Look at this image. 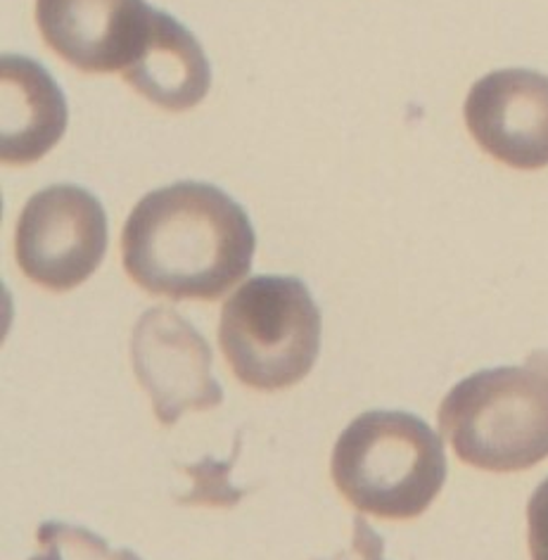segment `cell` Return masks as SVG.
<instances>
[{
  "label": "cell",
  "instance_id": "9",
  "mask_svg": "<svg viewBox=\"0 0 548 560\" xmlns=\"http://www.w3.org/2000/svg\"><path fill=\"white\" fill-rule=\"evenodd\" d=\"M121 77L136 93L168 112L195 107L212 89V67L200 40L158 8L150 10L145 36Z\"/></svg>",
  "mask_w": 548,
  "mask_h": 560
},
{
  "label": "cell",
  "instance_id": "6",
  "mask_svg": "<svg viewBox=\"0 0 548 560\" xmlns=\"http://www.w3.org/2000/svg\"><path fill=\"white\" fill-rule=\"evenodd\" d=\"M212 359L207 340L174 310L154 306L138 318L131 338L133 371L162 425H174L183 413L214 409L223 401Z\"/></svg>",
  "mask_w": 548,
  "mask_h": 560
},
{
  "label": "cell",
  "instance_id": "1",
  "mask_svg": "<svg viewBox=\"0 0 548 560\" xmlns=\"http://www.w3.org/2000/svg\"><path fill=\"white\" fill-rule=\"evenodd\" d=\"M257 235L231 195L200 180L148 192L121 233L124 269L150 295L219 300L241 283Z\"/></svg>",
  "mask_w": 548,
  "mask_h": 560
},
{
  "label": "cell",
  "instance_id": "12",
  "mask_svg": "<svg viewBox=\"0 0 548 560\" xmlns=\"http://www.w3.org/2000/svg\"><path fill=\"white\" fill-rule=\"evenodd\" d=\"M241 442H243V435L237 432L233 442V454L226 460L205 456L198 460V464L183 466L180 470L193 480V487L186 497H178V503H186V506H214V509L237 506L241 499L245 497V492L231 482V470L237 456H241Z\"/></svg>",
  "mask_w": 548,
  "mask_h": 560
},
{
  "label": "cell",
  "instance_id": "4",
  "mask_svg": "<svg viewBox=\"0 0 548 560\" xmlns=\"http://www.w3.org/2000/svg\"><path fill=\"white\" fill-rule=\"evenodd\" d=\"M219 345L247 387L276 392L304 381L320 349V312L304 280H245L223 304Z\"/></svg>",
  "mask_w": 548,
  "mask_h": 560
},
{
  "label": "cell",
  "instance_id": "2",
  "mask_svg": "<svg viewBox=\"0 0 548 560\" xmlns=\"http://www.w3.org/2000/svg\"><path fill=\"white\" fill-rule=\"evenodd\" d=\"M440 430L473 468L517 472L548 458V352L485 369L444 397Z\"/></svg>",
  "mask_w": 548,
  "mask_h": 560
},
{
  "label": "cell",
  "instance_id": "13",
  "mask_svg": "<svg viewBox=\"0 0 548 560\" xmlns=\"http://www.w3.org/2000/svg\"><path fill=\"white\" fill-rule=\"evenodd\" d=\"M527 537L532 560H548V478L529 499Z\"/></svg>",
  "mask_w": 548,
  "mask_h": 560
},
{
  "label": "cell",
  "instance_id": "11",
  "mask_svg": "<svg viewBox=\"0 0 548 560\" xmlns=\"http://www.w3.org/2000/svg\"><path fill=\"white\" fill-rule=\"evenodd\" d=\"M40 553L30 560H140L131 549H109L95 532L60 521H46L38 527Z\"/></svg>",
  "mask_w": 548,
  "mask_h": 560
},
{
  "label": "cell",
  "instance_id": "7",
  "mask_svg": "<svg viewBox=\"0 0 548 560\" xmlns=\"http://www.w3.org/2000/svg\"><path fill=\"white\" fill-rule=\"evenodd\" d=\"M466 126L487 155L513 170L548 166V77L532 69H499L473 83Z\"/></svg>",
  "mask_w": 548,
  "mask_h": 560
},
{
  "label": "cell",
  "instance_id": "10",
  "mask_svg": "<svg viewBox=\"0 0 548 560\" xmlns=\"http://www.w3.org/2000/svg\"><path fill=\"white\" fill-rule=\"evenodd\" d=\"M3 138L5 164H32L60 143L67 131V101L48 69L22 55H3Z\"/></svg>",
  "mask_w": 548,
  "mask_h": 560
},
{
  "label": "cell",
  "instance_id": "8",
  "mask_svg": "<svg viewBox=\"0 0 548 560\" xmlns=\"http://www.w3.org/2000/svg\"><path fill=\"white\" fill-rule=\"evenodd\" d=\"M145 0H36V24L65 62L91 74L124 72L145 36Z\"/></svg>",
  "mask_w": 548,
  "mask_h": 560
},
{
  "label": "cell",
  "instance_id": "14",
  "mask_svg": "<svg viewBox=\"0 0 548 560\" xmlns=\"http://www.w3.org/2000/svg\"><path fill=\"white\" fill-rule=\"evenodd\" d=\"M323 560H385V539L377 535L363 515L354 517V535L345 551Z\"/></svg>",
  "mask_w": 548,
  "mask_h": 560
},
{
  "label": "cell",
  "instance_id": "3",
  "mask_svg": "<svg viewBox=\"0 0 548 560\" xmlns=\"http://www.w3.org/2000/svg\"><path fill=\"white\" fill-rule=\"evenodd\" d=\"M333 482L361 513L411 521L446 482L442 438L406 411H365L351 420L330 458Z\"/></svg>",
  "mask_w": 548,
  "mask_h": 560
},
{
  "label": "cell",
  "instance_id": "5",
  "mask_svg": "<svg viewBox=\"0 0 548 560\" xmlns=\"http://www.w3.org/2000/svg\"><path fill=\"white\" fill-rule=\"evenodd\" d=\"M107 252V217L101 200L79 186H50L24 205L15 257L22 273L53 292L89 280Z\"/></svg>",
  "mask_w": 548,
  "mask_h": 560
}]
</instances>
